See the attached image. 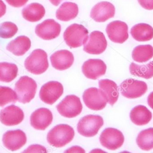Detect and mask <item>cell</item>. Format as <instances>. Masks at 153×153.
<instances>
[{
  "label": "cell",
  "mask_w": 153,
  "mask_h": 153,
  "mask_svg": "<svg viewBox=\"0 0 153 153\" xmlns=\"http://www.w3.org/2000/svg\"><path fill=\"white\" fill-rule=\"evenodd\" d=\"M75 137L74 128L68 125L61 124L54 127L47 135V141L51 146L63 147L70 143Z\"/></svg>",
  "instance_id": "cell-1"
},
{
  "label": "cell",
  "mask_w": 153,
  "mask_h": 153,
  "mask_svg": "<svg viewBox=\"0 0 153 153\" xmlns=\"http://www.w3.org/2000/svg\"><path fill=\"white\" fill-rule=\"evenodd\" d=\"M25 67L35 75L44 73L49 67L47 53L41 49L34 50L25 61Z\"/></svg>",
  "instance_id": "cell-2"
},
{
  "label": "cell",
  "mask_w": 153,
  "mask_h": 153,
  "mask_svg": "<svg viewBox=\"0 0 153 153\" xmlns=\"http://www.w3.org/2000/svg\"><path fill=\"white\" fill-rule=\"evenodd\" d=\"M88 38V31L81 24H72L64 33V39L71 48L81 47L87 42Z\"/></svg>",
  "instance_id": "cell-3"
},
{
  "label": "cell",
  "mask_w": 153,
  "mask_h": 153,
  "mask_svg": "<svg viewBox=\"0 0 153 153\" xmlns=\"http://www.w3.org/2000/svg\"><path fill=\"white\" fill-rule=\"evenodd\" d=\"M37 87V83L33 79L27 76L21 77L15 84L19 102L23 104L29 103L35 97Z\"/></svg>",
  "instance_id": "cell-4"
},
{
  "label": "cell",
  "mask_w": 153,
  "mask_h": 153,
  "mask_svg": "<svg viewBox=\"0 0 153 153\" xmlns=\"http://www.w3.org/2000/svg\"><path fill=\"white\" fill-rule=\"evenodd\" d=\"M103 123V119L100 116L88 115L80 119L77 126V130L83 137H92L97 134Z\"/></svg>",
  "instance_id": "cell-5"
},
{
  "label": "cell",
  "mask_w": 153,
  "mask_h": 153,
  "mask_svg": "<svg viewBox=\"0 0 153 153\" xmlns=\"http://www.w3.org/2000/svg\"><path fill=\"white\" fill-rule=\"evenodd\" d=\"M56 108L62 116L68 118H73L82 112L83 105L79 97L71 95L65 97L57 105Z\"/></svg>",
  "instance_id": "cell-6"
},
{
  "label": "cell",
  "mask_w": 153,
  "mask_h": 153,
  "mask_svg": "<svg viewBox=\"0 0 153 153\" xmlns=\"http://www.w3.org/2000/svg\"><path fill=\"white\" fill-rule=\"evenodd\" d=\"M122 95L128 99L141 97L147 90V84L133 79H128L123 81L120 85Z\"/></svg>",
  "instance_id": "cell-7"
},
{
  "label": "cell",
  "mask_w": 153,
  "mask_h": 153,
  "mask_svg": "<svg viewBox=\"0 0 153 153\" xmlns=\"http://www.w3.org/2000/svg\"><path fill=\"white\" fill-rule=\"evenodd\" d=\"M99 140L101 145L105 148L115 150L123 145L125 137L122 132L118 129L107 128L102 132Z\"/></svg>",
  "instance_id": "cell-8"
},
{
  "label": "cell",
  "mask_w": 153,
  "mask_h": 153,
  "mask_svg": "<svg viewBox=\"0 0 153 153\" xmlns=\"http://www.w3.org/2000/svg\"><path fill=\"white\" fill-rule=\"evenodd\" d=\"M83 99L86 106L94 111L103 110L107 103V100L102 91L95 87L85 91Z\"/></svg>",
  "instance_id": "cell-9"
},
{
  "label": "cell",
  "mask_w": 153,
  "mask_h": 153,
  "mask_svg": "<svg viewBox=\"0 0 153 153\" xmlns=\"http://www.w3.org/2000/svg\"><path fill=\"white\" fill-rule=\"evenodd\" d=\"M107 47L105 35L100 31H94L84 44V51L91 55H100L105 52Z\"/></svg>",
  "instance_id": "cell-10"
},
{
  "label": "cell",
  "mask_w": 153,
  "mask_h": 153,
  "mask_svg": "<svg viewBox=\"0 0 153 153\" xmlns=\"http://www.w3.org/2000/svg\"><path fill=\"white\" fill-rule=\"evenodd\" d=\"M63 85L58 82H49L42 85L40 91V97L43 102L53 105L63 95Z\"/></svg>",
  "instance_id": "cell-11"
},
{
  "label": "cell",
  "mask_w": 153,
  "mask_h": 153,
  "mask_svg": "<svg viewBox=\"0 0 153 153\" xmlns=\"http://www.w3.org/2000/svg\"><path fill=\"white\" fill-rule=\"evenodd\" d=\"M61 32V25L53 19H47L37 25L36 34L45 40H51L57 37Z\"/></svg>",
  "instance_id": "cell-12"
},
{
  "label": "cell",
  "mask_w": 153,
  "mask_h": 153,
  "mask_svg": "<svg viewBox=\"0 0 153 153\" xmlns=\"http://www.w3.org/2000/svg\"><path fill=\"white\" fill-rule=\"evenodd\" d=\"M106 32L110 40L115 43L123 44L128 39V26L125 22L114 21L108 24Z\"/></svg>",
  "instance_id": "cell-13"
},
{
  "label": "cell",
  "mask_w": 153,
  "mask_h": 153,
  "mask_svg": "<svg viewBox=\"0 0 153 153\" xmlns=\"http://www.w3.org/2000/svg\"><path fill=\"white\" fill-rule=\"evenodd\" d=\"M27 140L26 134L21 130L7 131L2 137L4 146L12 152L20 149L25 145Z\"/></svg>",
  "instance_id": "cell-14"
},
{
  "label": "cell",
  "mask_w": 153,
  "mask_h": 153,
  "mask_svg": "<svg viewBox=\"0 0 153 153\" xmlns=\"http://www.w3.org/2000/svg\"><path fill=\"white\" fill-rule=\"evenodd\" d=\"M115 8L109 2L102 1L97 3L91 11V17L97 22H103L114 17Z\"/></svg>",
  "instance_id": "cell-15"
},
{
  "label": "cell",
  "mask_w": 153,
  "mask_h": 153,
  "mask_svg": "<svg viewBox=\"0 0 153 153\" xmlns=\"http://www.w3.org/2000/svg\"><path fill=\"white\" fill-rule=\"evenodd\" d=\"M1 122L7 126L18 125L24 119V112L17 106L10 105L1 111Z\"/></svg>",
  "instance_id": "cell-16"
},
{
  "label": "cell",
  "mask_w": 153,
  "mask_h": 153,
  "mask_svg": "<svg viewBox=\"0 0 153 153\" xmlns=\"http://www.w3.org/2000/svg\"><path fill=\"white\" fill-rule=\"evenodd\" d=\"M107 66L100 59H89L84 63L82 72L88 79L97 80L105 74Z\"/></svg>",
  "instance_id": "cell-17"
},
{
  "label": "cell",
  "mask_w": 153,
  "mask_h": 153,
  "mask_svg": "<svg viewBox=\"0 0 153 153\" xmlns=\"http://www.w3.org/2000/svg\"><path fill=\"white\" fill-rule=\"evenodd\" d=\"M53 120L52 112L48 108H41L33 112L30 116V125L38 130H45Z\"/></svg>",
  "instance_id": "cell-18"
},
{
  "label": "cell",
  "mask_w": 153,
  "mask_h": 153,
  "mask_svg": "<svg viewBox=\"0 0 153 153\" xmlns=\"http://www.w3.org/2000/svg\"><path fill=\"white\" fill-rule=\"evenodd\" d=\"M50 59L52 67L60 71L68 69L74 62L73 54L68 50L56 51L51 56Z\"/></svg>",
  "instance_id": "cell-19"
},
{
  "label": "cell",
  "mask_w": 153,
  "mask_h": 153,
  "mask_svg": "<svg viewBox=\"0 0 153 153\" xmlns=\"http://www.w3.org/2000/svg\"><path fill=\"white\" fill-rule=\"evenodd\" d=\"M99 86L108 104L113 105L119 97L118 87L116 83L109 79H103L99 81Z\"/></svg>",
  "instance_id": "cell-20"
},
{
  "label": "cell",
  "mask_w": 153,
  "mask_h": 153,
  "mask_svg": "<svg viewBox=\"0 0 153 153\" xmlns=\"http://www.w3.org/2000/svg\"><path fill=\"white\" fill-rule=\"evenodd\" d=\"M31 47L29 38L25 36H21L10 42L7 44V49L15 56L24 55Z\"/></svg>",
  "instance_id": "cell-21"
},
{
  "label": "cell",
  "mask_w": 153,
  "mask_h": 153,
  "mask_svg": "<svg viewBox=\"0 0 153 153\" xmlns=\"http://www.w3.org/2000/svg\"><path fill=\"white\" fill-rule=\"evenodd\" d=\"M130 117L135 125H146L152 120V113L145 106L139 105L132 108Z\"/></svg>",
  "instance_id": "cell-22"
},
{
  "label": "cell",
  "mask_w": 153,
  "mask_h": 153,
  "mask_svg": "<svg viewBox=\"0 0 153 153\" xmlns=\"http://www.w3.org/2000/svg\"><path fill=\"white\" fill-rule=\"evenodd\" d=\"M45 14V10L42 4L39 3H32L22 10V15L26 20L35 22L40 21Z\"/></svg>",
  "instance_id": "cell-23"
},
{
  "label": "cell",
  "mask_w": 153,
  "mask_h": 153,
  "mask_svg": "<svg viewBox=\"0 0 153 153\" xmlns=\"http://www.w3.org/2000/svg\"><path fill=\"white\" fill-rule=\"evenodd\" d=\"M131 35L137 41L148 42L153 38V28L145 23H140L135 25L131 29Z\"/></svg>",
  "instance_id": "cell-24"
},
{
  "label": "cell",
  "mask_w": 153,
  "mask_h": 153,
  "mask_svg": "<svg viewBox=\"0 0 153 153\" xmlns=\"http://www.w3.org/2000/svg\"><path fill=\"white\" fill-rule=\"evenodd\" d=\"M79 13V7L75 3L65 2L57 10L56 18L62 21H68L75 19Z\"/></svg>",
  "instance_id": "cell-25"
},
{
  "label": "cell",
  "mask_w": 153,
  "mask_h": 153,
  "mask_svg": "<svg viewBox=\"0 0 153 153\" xmlns=\"http://www.w3.org/2000/svg\"><path fill=\"white\" fill-rule=\"evenodd\" d=\"M153 57V47L151 45H140L134 49L133 60L138 63H145Z\"/></svg>",
  "instance_id": "cell-26"
},
{
  "label": "cell",
  "mask_w": 153,
  "mask_h": 153,
  "mask_svg": "<svg viewBox=\"0 0 153 153\" xmlns=\"http://www.w3.org/2000/svg\"><path fill=\"white\" fill-rule=\"evenodd\" d=\"M18 74L17 66L12 63L2 62L0 63V80L9 83L13 81Z\"/></svg>",
  "instance_id": "cell-27"
},
{
  "label": "cell",
  "mask_w": 153,
  "mask_h": 153,
  "mask_svg": "<svg viewBox=\"0 0 153 153\" xmlns=\"http://www.w3.org/2000/svg\"><path fill=\"white\" fill-rule=\"evenodd\" d=\"M130 71L134 76L146 79H151L153 77V62L141 65L131 63L130 65Z\"/></svg>",
  "instance_id": "cell-28"
},
{
  "label": "cell",
  "mask_w": 153,
  "mask_h": 153,
  "mask_svg": "<svg viewBox=\"0 0 153 153\" xmlns=\"http://www.w3.org/2000/svg\"><path fill=\"white\" fill-rule=\"evenodd\" d=\"M137 143L139 148L144 151L153 149V128L142 131L137 138Z\"/></svg>",
  "instance_id": "cell-29"
},
{
  "label": "cell",
  "mask_w": 153,
  "mask_h": 153,
  "mask_svg": "<svg viewBox=\"0 0 153 153\" xmlns=\"http://www.w3.org/2000/svg\"><path fill=\"white\" fill-rule=\"evenodd\" d=\"M18 97L12 88L7 87H0V105L4 107L9 103H16Z\"/></svg>",
  "instance_id": "cell-30"
},
{
  "label": "cell",
  "mask_w": 153,
  "mask_h": 153,
  "mask_svg": "<svg viewBox=\"0 0 153 153\" xmlns=\"http://www.w3.org/2000/svg\"><path fill=\"white\" fill-rule=\"evenodd\" d=\"M18 28L12 22H4L1 24L0 28V36L2 39H9L17 33Z\"/></svg>",
  "instance_id": "cell-31"
},
{
  "label": "cell",
  "mask_w": 153,
  "mask_h": 153,
  "mask_svg": "<svg viewBox=\"0 0 153 153\" xmlns=\"http://www.w3.org/2000/svg\"><path fill=\"white\" fill-rule=\"evenodd\" d=\"M24 153H47V151L44 146L35 145L29 146Z\"/></svg>",
  "instance_id": "cell-32"
},
{
  "label": "cell",
  "mask_w": 153,
  "mask_h": 153,
  "mask_svg": "<svg viewBox=\"0 0 153 153\" xmlns=\"http://www.w3.org/2000/svg\"><path fill=\"white\" fill-rule=\"evenodd\" d=\"M8 4L15 7H20L24 6L28 0H5Z\"/></svg>",
  "instance_id": "cell-33"
},
{
  "label": "cell",
  "mask_w": 153,
  "mask_h": 153,
  "mask_svg": "<svg viewBox=\"0 0 153 153\" xmlns=\"http://www.w3.org/2000/svg\"><path fill=\"white\" fill-rule=\"evenodd\" d=\"M140 5L149 10H153V0H138Z\"/></svg>",
  "instance_id": "cell-34"
},
{
  "label": "cell",
  "mask_w": 153,
  "mask_h": 153,
  "mask_svg": "<svg viewBox=\"0 0 153 153\" xmlns=\"http://www.w3.org/2000/svg\"><path fill=\"white\" fill-rule=\"evenodd\" d=\"M65 153H85V151L80 147L75 146L71 147L70 149H68Z\"/></svg>",
  "instance_id": "cell-35"
},
{
  "label": "cell",
  "mask_w": 153,
  "mask_h": 153,
  "mask_svg": "<svg viewBox=\"0 0 153 153\" xmlns=\"http://www.w3.org/2000/svg\"><path fill=\"white\" fill-rule=\"evenodd\" d=\"M148 105L153 110V92H151L147 98Z\"/></svg>",
  "instance_id": "cell-36"
},
{
  "label": "cell",
  "mask_w": 153,
  "mask_h": 153,
  "mask_svg": "<svg viewBox=\"0 0 153 153\" xmlns=\"http://www.w3.org/2000/svg\"><path fill=\"white\" fill-rule=\"evenodd\" d=\"M52 4L55 6H58L63 0H49Z\"/></svg>",
  "instance_id": "cell-37"
}]
</instances>
